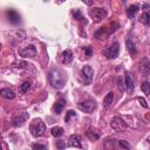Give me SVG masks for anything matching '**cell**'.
<instances>
[{
	"mask_svg": "<svg viewBox=\"0 0 150 150\" xmlns=\"http://www.w3.org/2000/svg\"><path fill=\"white\" fill-rule=\"evenodd\" d=\"M0 95L2 97H5V98H8V100H13L15 97L14 91L12 89H9V88H2V89H0Z\"/></svg>",
	"mask_w": 150,
	"mask_h": 150,
	"instance_id": "obj_14",
	"label": "cell"
},
{
	"mask_svg": "<svg viewBox=\"0 0 150 150\" xmlns=\"http://www.w3.org/2000/svg\"><path fill=\"white\" fill-rule=\"evenodd\" d=\"M93 76H94V70L90 66H84L81 70V80L82 82L87 86V84H90L91 81H93Z\"/></svg>",
	"mask_w": 150,
	"mask_h": 150,
	"instance_id": "obj_5",
	"label": "cell"
},
{
	"mask_svg": "<svg viewBox=\"0 0 150 150\" xmlns=\"http://www.w3.org/2000/svg\"><path fill=\"white\" fill-rule=\"evenodd\" d=\"M29 131L34 137H41L46 131V124L40 118H34L29 124Z\"/></svg>",
	"mask_w": 150,
	"mask_h": 150,
	"instance_id": "obj_2",
	"label": "cell"
},
{
	"mask_svg": "<svg viewBox=\"0 0 150 150\" xmlns=\"http://www.w3.org/2000/svg\"><path fill=\"white\" fill-rule=\"evenodd\" d=\"M110 127H111L115 131H117V132H122V131H124V130L127 129V123L124 122V120H122L121 117L116 116V117H114V118L111 120V122H110Z\"/></svg>",
	"mask_w": 150,
	"mask_h": 150,
	"instance_id": "obj_7",
	"label": "cell"
},
{
	"mask_svg": "<svg viewBox=\"0 0 150 150\" xmlns=\"http://www.w3.org/2000/svg\"><path fill=\"white\" fill-rule=\"evenodd\" d=\"M87 136H88L91 141H96V139L100 138V135H98L95 130H93V129H89V130L87 131Z\"/></svg>",
	"mask_w": 150,
	"mask_h": 150,
	"instance_id": "obj_20",
	"label": "cell"
},
{
	"mask_svg": "<svg viewBox=\"0 0 150 150\" xmlns=\"http://www.w3.org/2000/svg\"><path fill=\"white\" fill-rule=\"evenodd\" d=\"M77 108H79L81 111H83V112L90 114V112H93V111L96 109V103H95V101H93V100H84V101L79 102Z\"/></svg>",
	"mask_w": 150,
	"mask_h": 150,
	"instance_id": "obj_3",
	"label": "cell"
},
{
	"mask_svg": "<svg viewBox=\"0 0 150 150\" xmlns=\"http://www.w3.org/2000/svg\"><path fill=\"white\" fill-rule=\"evenodd\" d=\"M73 15H74V18H75L76 20H82V19H83V16H82L80 9H75L74 13H73Z\"/></svg>",
	"mask_w": 150,
	"mask_h": 150,
	"instance_id": "obj_28",
	"label": "cell"
},
{
	"mask_svg": "<svg viewBox=\"0 0 150 150\" xmlns=\"http://www.w3.org/2000/svg\"><path fill=\"white\" fill-rule=\"evenodd\" d=\"M117 86H118V89H120L121 91H123V90L125 89V87H124V82L122 81V79H117Z\"/></svg>",
	"mask_w": 150,
	"mask_h": 150,
	"instance_id": "obj_30",
	"label": "cell"
},
{
	"mask_svg": "<svg viewBox=\"0 0 150 150\" xmlns=\"http://www.w3.org/2000/svg\"><path fill=\"white\" fill-rule=\"evenodd\" d=\"M120 53V43L114 42L111 46H109L107 49L103 50V54L107 56V59H116Z\"/></svg>",
	"mask_w": 150,
	"mask_h": 150,
	"instance_id": "obj_6",
	"label": "cell"
},
{
	"mask_svg": "<svg viewBox=\"0 0 150 150\" xmlns=\"http://www.w3.org/2000/svg\"><path fill=\"white\" fill-rule=\"evenodd\" d=\"M112 102H114V93L112 91H109L104 96V98H103V104H104L105 108H109L112 104Z\"/></svg>",
	"mask_w": 150,
	"mask_h": 150,
	"instance_id": "obj_15",
	"label": "cell"
},
{
	"mask_svg": "<svg viewBox=\"0 0 150 150\" xmlns=\"http://www.w3.org/2000/svg\"><path fill=\"white\" fill-rule=\"evenodd\" d=\"M138 5H131V6H129L128 7V9H127V15H128V18H130V19H132V18H135V15L137 14V12H138Z\"/></svg>",
	"mask_w": 150,
	"mask_h": 150,
	"instance_id": "obj_16",
	"label": "cell"
},
{
	"mask_svg": "<svg viewBox=\"0 0 150 150\" xmlns=\"http://www.w3.org/2000/svg\"><path fill=\"white\" fill-rule=\"evenodd\" d=\"M64 105H66V100H59L57 102H55L53 109H54V111L56 114H61V111H62V109H63Z\"/></svg>",
	"mask_w": 150,
	"mask_h": 150,
	"instance_id": "obj_17",
	"label": "cell"
},
{
	"mask_svg": "<svg viewBox=\"0 0 150 150\" xmlns=\"http://www.w3.org/2000/svg\"><path fill=\"white\" fill-rule=\"evenodd\" d=\"M125 45H127V49H128V52H129L131 55H135V54L137 53V49H136V46H135L134 41H131L130 39H128L127 42H125Z\"/></svg>",
	"mask_w": 150,
	"mask_h": 150,
	"instance_id": "obj_18",
	"label": "cell"
},
{
	"mask_svg": "<svg viewBox=\"0 0 150 150\" xmlns=\"http://www.w3.org/2000/svg\"><path fill=\"white\" fill-rule=\"evenodd\" d=\"M48 80H49V83L52 84V87L55 88V89L63 88V86L66 83V77H64L63 73L60 69H57V68H53L49 71Z\"/></svg>",
	"mask_w": 150,
	"mask_h": 150,
	"instance_id": "obj_1",
	"label": "cell"
},
{
	"mask_svg": "<svg viewBox=\"0 0 150 150\" xmlns=\"http://www.w3.org/2000/svg\"><path fill=\"white\" fill-rule=\"evenodd\" d=\"M118 144H120L121 148H123V149H125V150H129V149H130V144H129L127 141H124V139H120V141H118Z\"/></svg>",
	"mask_w": 150,
	"mask_h": 150,
	"instance_id": "obj_27",
	"label": "cell"
},
{
	"mask_svg": "<svg viewBox=\"0 0 150 150\" xmlns=\"http://www.w3.org/2000/svg\"><path fill=\"white\" fill-rule=\"evenodd\" d=\"M141 89H142V91H143L145 95H149V94H150V83L145 81V82L141 86Z\"/></svg>",
	"mask_w": 150,
	"mask_h": 150,
	"instance_id": "obj_24",
	"label": "cell"
},
{
	"mask_svg": "<svg viewBox=\"0 0 150 150\" xmlns=\"http://www.w3.org/2000/svg\"><path fill=\"white\" fill-rule=\"evenodd\" d=\"M84 52H86V56H87V57H90V56H91V54H93V49H91V47H90V46L86 47V48H84Z\"/></svg>",
	"mask_w": 150,
	"mask_h": 150,
	"instance_id": "obj_31",
	"label": "cell"
},
{
	"mask_svg": "<svg viewBox=\"0 0 150 150\" xmlns=\"http://www.w3.org/2000/svg\"><path fill=\"white\" fill-rule=\"evenodd\" d=\"M68 146H73V148H79L81 149V137L79 135H71L68 139Z\"/></svg>",
	"mask_w": 150,
	"mask_h": 150,
	"instance_id": "obj_10",
	"label": "cell"
},
{
	"mask_svg": "<svg viewBox=\"0 0 150 150\" xmlns=\"http://www.w3.org/2000/svg\"><path fill=\"white\" fill-rule=\"evenodd\" d=\"M149 61L146 60V59H144L143 60V62H142V64H141V68H142V71L145 74V75H148L149 74Z\"/></svg>",
	"mask_w": 150,
	"mask_h": 150,
	"instance_id": "obj_22",
	"label": "cell"
},
{
	"mask_svg": "<svg viewBox=\"0 0 150 150\" xmlns=\"http://www.w3.org/2000/svg\"><path fill=\"white\" fill-rule=\"evenodd\" d=\"M1 144H2V143H1V139H0V150H1Z\"/></svg>",
	"mask_w": 150,
	"mask_h": 150,
	"instance_id": "obj_33",
	"label": "cell"
},
{
	"mask_svg": "<svg viewBox=\"0 0 150 150\" xmlns=\"http://www.w3.org/2000/svg\"><path fill=\"white\" fill-rule=\"evenodd\" d=\"M139 21H141L142 23H144V25H149V22H150V15H149V13H148V12H144V13L141 15Z\"/></svg>",
	"mask_w": 150,
	"mask_h": 150,
	"instance_id": "obj_21",
	"label": "cell"
},
{
	"mask_svg": "<svg viewBox=\"0 0 150 150\" xmlns=\"http://www.w3.org/2000/svg\"><path fill=\"white\" fill-rule=\"evenodd\" d=\"M56 146L59 148V150H63V149L66 148V143H64L62 139H60V141H56Z\"/></svg>",
	"mask_w": 150,
	"mask_h": 150,
	"instance_id": "obj_29",
	"label": "cell"
},
{
	"mask_svg": "<svg viewBox=\"0 0 150 150\" xmlns=\"http://www.w3.org/2000/svg\"><path fill=\"white\" fill-rule=\"evenodd\" d=\"M27 114H16L15 116H13L12 118V124L14 127H21L25 122H26V118H27Z\"/></svg>",
	"mask_w": 150,
	"mask_h": 150,
	"instance_id": "obj_9",
	"label": "cell"
},
{
	"mask_svg": "<svg viewBox=\"0 0 150 150\" xmlns=\"http://www.w3.org/2000/svg\"><path fill=\"white\" fill-rule=\"evenodd\" d=\"M138 102L142 104V107H143V108H145V109H148V108H149V105H148L146 101H145L143 97H138Z\"/></svg>",
	"mask_w": 150,
	"mask_h": 150,
	"instance_id": "obj_32",
	"label": "cell"
},
{
	"mask_svg": "<svg viewBox=\"0 0 150 150\" xmlns=\"http://www.w3.org/2000/svg\"><path fill=\"white\" fill-rule=\"evenodd\" d=\"M124 87H125V89H127L128 93H131V91L134 90V88H135V86H134V80H132V77L130 76V74H128V73H125Z\"/></svg>",
	"mask_w": 150,
	"mask_h": 150,
	"instance_id": "obj_13",
	"label": "cell"
},
{
	"mask_svg": "<svg viewBox=\"0 0 150 150\" xmlns=\"http://www.w3.org/2000/svg\"><path fill=\"white\" fill-rule=\"evenodd\" d=\"M89 15H90V18H91L95 22H101V21L107 16V12H105V9H103V8L95 7V8H91V9L89 11Z\"/></svg>",
	"mask_w": 150,
	"mask_h": 150,
	"instance_id": "obj_4",
	"label": "cell"
},
{
	"mask_svg": "<svg viewBox=\"0 0 150 150\" xmlns=\"http://www.w3.org/2000/svg\"><path fill=\"white\" fill-rule=\"evenodd\" d=\"M7 18L12 23H19L20 22V14L15 9H8L7 11Z\"/></svg>",
	"mask_w": 150,
	"mask_h": 150,
	"instance_id": "obj_11",
	"label": "cell"
},
{
	"mask_svg": "<svg viewBox=\"0 0 150 150\" xmlns=\"http://www.w3.org/2000/svg\"><path fill=\"white\" fill-rule=\"evenodd\" d=\"M19 55L22 57H34L36 55V48L33 45L26 46V47L19 49Z\"/></svg>",
	"mask_w": 150,
	"mask_h": 150,
	"instance_id": "obj_8",
	"label": "cell"
},
{
	"mask_svg": "<svg viewBox=\"0 0 150 150\" xmlns=\"http://www.w3.org/2000/svg\"><path fill=\"white\" fill-rule=\"evenodd\" d=\"M29 88H30V83H29V82H23V83L20 86L19 91H20L21 94H25V93H27V91L29 90Z\"/></svg>",
	"mask_w": 150,
	"mask_h": 150,
	"instance_id": "obj_23",
	"label": "cell"
},
{
	"mask_svg": "<svg viewBox=\"0 0 150 150\" xmlns=\"http://www.w3.org/2000/svg\"><path fill=\"white\" fill-rule=\"evenodd\" d=\"M32 148L33 150H47V145L41 144V143H34Z\"/></svg>",
	"mask_w": 150,
	"mask_h": 150,
	"instance_id": "obj_25",
	"label": "cell"
},
{
	"mask_svg": "<svg viewBox=\"0 0 150 150\" xmlns=\"http://www.w3.org/2000/svg\"><path fill=\"white\" fill-rule=\"evenodd\" d=\"M73 52L70 49H66L64 52H62L61 54V61L63 64H69L73 61Z\"/></svg>",
	"mask_w": 150,
	"mask_h": 150,
	"instance_id": "obj_12",
	"label": "cell"
},
{
	"mask_svg": "<svg viewBox=\"0 0 150 150\" xmlns=\"http://www.w3.org/2000/svg\"><path fill=\"white\" fill-rule=\"evenodd\" d=\"M52 135L54 137H61L63 135V129L61 127H54L52 129Z\"/></svg>",
	"mask_w": 150,
	"mask_h": 150,
	"instance_id": "obj_19",
	"label": "cell"
},
{
	"mask_svg": "<svg viewBox=\"0 0 150 150\" xmlns=\"http://www.w3.org/2000/svg\"><path fill=\"white\" fill-rule=\"evenodd\" d=\"M74 116H76V112H75L74 110H69V111H67L66 117H64V122H66V123H68V122H69V120H70V117H74Z\"/></svg>",
	"mask_w": 150,
	"mask_h": 150,
	"instance_id": "obj_26",
	"label": "cell"
}]
</instances>
